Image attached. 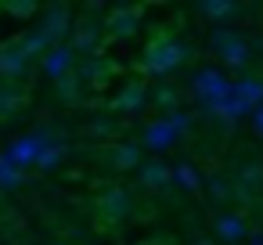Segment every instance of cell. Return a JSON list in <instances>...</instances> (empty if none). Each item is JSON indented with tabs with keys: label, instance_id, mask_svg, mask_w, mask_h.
Wrapping results in <instances>:
<instances>
[{
	"label": "cell",
	"instance_id": "cell-33",
	"mask_svg": "<svg viewBox=\"0 0 263 245\" xmlns=\"http://www.w3.org/2000/svg\"><path fill=\"white\" fill-rule=\"evenodd\" d=\"M195 245H213V241H209V238H198V241H195Z\"/></svg>",
	"mask_w": 263,
	"mask_h": 245
},
{
	"label": "cell",
	"instance_id": "cell-2",
	"mask_svg": "<svg viewBox=\"0 0 263 245\" xmlns=\"http://www.w3.org/2000/svg\"><path fill=\"white\" fill-rule=\"evenodd\" d=\"M191 90H195V98L202 101V108L209 112L216 101H223L227 94H231V83H227V76L220 72V69H198L195 76H191Z\"/></svg>",
	"mask_w": 263,
	"mask_h": 245
},
{
	"label": "cell",
	"instance_id": "cell-31",
	"mask_svg": "<svg viewBox=\"0 0 263 245\" xmlns=\"http://www.w3.org/2000/svg\"><path fill=\"white\" fill-rule=\"evenodd\" d=\"M256 126H259V134H263V105H256Z\"/></svg>",
	"mask_w": 263,
	"mask_h": 245
},
{
	"label": "cell",
	"instance_id": "cell-23",
	"mask_svg": "<svg viewBox=\"0 0 263 245\" xmlns=\"http://www.w3.org/2000/svg\"><path fill=\"white\" fill-rule=\"evenodd\" d=\"M22 177H26L22 169H15L4 155H0V187H18V184H22Z\"/></svg>",
	"mask_w": 263,
	"mask_h": 245
},
{
	"label": "cell",
	"instance_id": "cell-17",
	"mask_svg": "<svg viewBox=\"0 0 263 245\" xmlns=\"http://www.w3.org/2000/svg\"><path fill=\"white\" fill-rule=\"evenodd\" d=\"M18 108H22V90L15 83H0V119L18 116Z\"/></svg>",
	"mask_w": 263,
	"mask_h": 245
},
{
	"label": "cell",
	"instance_id": "cell-15",
	"mask_svg": "<svg viewBox=\"0 0 263 245\" xmlns=\"http://www.w3.org/2000/svg\"><path fill=\"white\" fill-rule=\"evenodd\" d=\"M177 137H173V130L162 123V119H155L152 126H144V144L152 148V152H162V148H170Z\"/></svg>",
	"mask_w": 263,
	"mask_h": 245
},
{
	"label": "cell",
	"instance_id": "cell-20",
	"mask_svg": "<svg viewBox=\"0 0 263 245\" xmlns=\"http://www.w3.org/2000/svg\"><path fill=\"white\" fill-rule=\"evenodd\" d=\"M198 11H202L205 18H213V22H223V18L241 15V8H238V4H223V0H213V4H198Z\"/></svg>",
	"mask_w": 263,
	"mask_h": 245
},
{
	"label": "cell",
	"instance_id": "cell-10",
	"mask_svg": "<svg viewBox=\"0 0 263 245\" xmlns=\"http://www.w3.org/2000/svg\"><path fill=\"white\" fill-rule=\"evenodd\" d=\"M26 69H29V62L22 58V51H18L15 44H4V47H0V76H4L8 83L18 80V76H26Z\"/></svg>",
	"mask_w": 263,
	"mask_h": 245
},
{
	"label": "cell",
	"instance_id": "cell-8",
	"mask_svg": "<svg viewBox=\"0 0 263 245\" xmlns=\"http://www.w3.org/2000/svg\"><path fill=\"white\" fill-rule=\"evenodd\" d=\"M108 72H112V62H108L105 54H90V58H83V62L72 69V76H76L80 83H105Z\"/></svg>",
	"mask_w": 263,
	"mask_h": 245
},
{
	"label": "cell",
	"instance_id": "cell-30",
	"mask_svg": "<svg viewBox=\"0 0 263 245\" xmlns=\"http://www.w3.org/2000/svg\"><path fill=\"white\" fill-rule=\"evenodd\" d=\"M90 134L105 137V134H112V123H105V119H94V123H90Z\"/></svg>",
	"mask_w": 263,
	"mask_h": 245
},
{
	"label": "cell",
	"instance_id": "cell-7",
	"mask_svg": "<svg viewBox=\"0 0 263 245\" xmlns=\"http://www.w3.org/2000/svg\"><path fill=\"white\" fill-rule=\"evenodd\" d=\"M105 26H108V33H112L116 40H126V36H134V33L141 29V8H116V11L105 18Z\"/></svg>",
	"mask_w": 263,
	"mask_h": 245
},
{
	"label": "cell",
	"instance_id": "cell-12",
	"mask_svg": "<svg viewBox=\"0 0 263 245\" xmlns=\"http://www.w3.org/2000/svg\"><path fill=\"white\" fill-rule=\"evenodd\" d=\"M15 47L22 51V58H26V62H33V58H44V54H47V51H51L54 44H51V40H47V36H44L40 29H33V33L18 36V40H15Z\"/></svg>",
	"mask_w": 263,
	"mask_h": 245
},
{
	"label": "cell",
	"instance_id": "cell-1",
	"mask_svg": "<svg viewBox=\"0 0 263 245\" xmlns=\"http://www.w3.org/2000/svg\"><path fill=\"white\" fill-rule=\"evenodd\" d=\"M187 58H191V47L187 44H180L173 36H155L148 44V51H144V72L148 76H166V72H173Z\"/></svg>",
	"mask_w": 263,
	"mask_h": 245
},
{
	"label": "cell",
	"instance_id": "cell-29",
	"mask_svg": "<svg viewBox=\"0 0 263 245\" xmlns=\"http://www.w3.org/2000/svg\"><path fill=\"white\" fill-rule=\"evenodd\" d=\"M155 101H159L162 108H173V105H177V90H170V87H162V90L155 94Z\"/></svg>",
	"mask_w": 263,
	"mask_h": 245
},
{
	"label": "cell",
	"instance_id": "cell-18",
	"mask_svg": "<svg viewBox=\"0 0 263 245\" xmlns=\"http://www.w3.org/2000/svg\"><path fill=\"white\" fill-rule=\"evenodd\" d=\"M112 166L116 169H137L141 166V152H137V144H116L112 148Z\"/></svg>",
	"mask_w": 263,
	"mask_h": 245
},
{
	"label": "cell",
	"instance_id": "cell-24",
	"mask_svg": "<svg viewBox=\"0 0 263 245\" xmlns=\"http://www.w3.org/2000/svg\"><path fill=\"white\" fill-rule=\"evenodd\" d=\"M234 36H238L234 29H227V26H216V29L209 33V47H213V51L220 54V51H223V47H227V44H231Z\"/></svg>",
	"mask_w": 263,
	"mask_h": 245
},
{
	"label": "cell",
	"instance_id": "cell-26",
	"mask_svg": "<svg viewBox=\"0 0 263 245\" xmlns=\"http://www.w3.org/2000/svg\"><path fill=\"white\" fill-rule=\"evenodd\" d=\"M170 180H177L180 187H198V173H195L191 166H184V162H180V166L170 173Z\"/></svg>",
	"mask_w": 263,
	"mask_h": 245
},
{
	"label": "cell",
	"instance_id": "cell-32",
	"mask_svg": "<svg viewBox=\"0 0 263 245\" xmlns=\"http://www.w3.org/2000/svg\"><path fill=\"white\" fill-rule=\"evenodd\" d=\"M249 245H263V234H256V238H252V241H249Z\"/></svg>",
	"mask_w": 263,
	"mask_h": 245
},
{
	"label": "cell",
	"instance_id": "cell-25",
	"mask_svg": "<svg viewBox=\"0 0 263 245\" xmlns=\"http://www.w3.org/2000/svg\"><path fill=\"white\" fill-rule=\"evenodd\" d=\"M205 191H209V198H213V202L231 198V184H227L223 177H209V180H205Z\"/></svg>",
	"mask_w": 263,
	"mask_h": 245
},
{
	"label": "cell",
	"instance_id": "cell-11",
	"mask_svg": "<svg viewBox=\"0 0 263 245\" xmlns=\"http://www.w3.org/2000/svg\"><path fill=\"white\" fill-rule=\"evenodd\" d=\"M249 234V220L241 216V213H223L220 220H216V238H223V241H241Z\"/></svg>",
	"mask_w": 263,
	"mask_h": 245
},
{
	"label": "cell",
	"instance_id": "cell-21",
	"mask_svg": "<svg viewBox=\"0 0 263 245\" xmlns=\"http://www.w3.org/2000/svg\"><path fill=\"white\" fill-rule=\"evenodd\" d=\"M54 87H58V98H62V101H72V105L80 101V87H83V83H80L72 72L62 76V80H54Z\"/></svg>",
	"mask_w": 263,
	"mask_h": 245
},
{
	"label": "cell",
	"instance_id": "cell-9",
	"mask_svg": "<svg viewBox=\"0 0 263 245\" xmlns=\"http://www.w3.org/2000/svg\"><path fill=\"white\" fill-rule=\"evenodd\" d=\"M116 112H126V116H134V112H141L144 105H148V90H144V83H126L119 94H116Z\"/></svg>",
	"mask_w": 263,
	"mask_h": 245
},
{
	"label": "cell",
	"instance_id": "cell-19",
	"mask_svg": "<svg viewBox=\"0 0 263 245\" xmlns=\"http://www.w3.org/2000/svg\"><path fill=\"white\" fill-rule=\"evenodd\" d=\"M220 58H223V65H234V69H241L245 62H249V40H241V36H234L223 51H220Z\"/></svg>",
	"mask_w": 263,
	"mask_h": 245
},
{
	"label": "cell",
	"instance_id": "cell-5",
	"mask_svg": "<svg viewBox=\"0 0 263 245\" xmlns=\"http://www.w3.org/2000/svg\"><path fill=\"white\" fill-rule=\"evenodd\" d=\"M40 69H44V76H51V80L69 76V72L76 69V54H72V47H69V44H54V47L40 58Z\"/></svg>",
	"mask_w": 263,
	"mask_h": 245
},
{
	"label": "cell",
	"instance_id": "cell-22",
	"mask_svg": "<svg viewBox=\"0 0 263 245\" xmlns=\"http://www.w3.org/2000/svg\"><path fill=\"white\" fill-rule=\"evenodd\" d=\"M62 155H65V148H62V144H47V148L36 155V162H33V166H40V169H54V166L62 162Z\"/></svg>",
	"mask_w": 263,
	"mask_h": 245
},
{
	"label": "cell",
	"instance_id": "cell-14",
	"mask_svg": "<svg viewBox=\"0 0 263 245\" xmlns=\"http://www.w3.org/2000/svg\"><path fill=\"white\" fill-rule=\"evenodd\" d=\"M231 94L238 101H245L249 108H256V105H263V80L259 76H245V80L231 83Z\"/></svg>",
	"mask_w": 263,
	"mask_h": 245
},
{
	"label": "cell",
	"instance_id": "cell-6",
	"mask_svg": "<svg viewBox=\"0 0 263 245\" xmlns=\"http://www.w3.org/2000/svg\"><path fill=\"white\" fill-rule=\"evenodd\" d=\"M130 209H134V198H130V191L126 187H108L101 198H98V213L105 216V220H126L130 216Z\"/></svg>",
	"mask_w": 263,
	"mask_h": 245
},
{
	"label": "cell",
	"instance_id": "cell-4",
	"mask_svg": "<svg viewBox=\"0 0 263 245\" xmlns=\"http://www.w3.org/2000/svg\"><path fill=\"white\" fill-rule=\"evenodd\" d=\"M51 44H62V36H69V29H72V11L65 8V4H51L47 11H44V18H40V26H36Z\"/></svg>",
	"mask_w": 263,
	"mask_h": 245
},
{
	"label": "cell",
	"instance_id": "cell-28",
	"mask_svg": "<svg viewBox=\"0 0 263 245\" xmlns=\"http://www.w3.org/2000/svg\"><path fill=\"white\" fill-rule=\"evenodd\" d=\"M4 11H8V15H18V18H29V15H36V4L18 0V4H4Z\"/></svg>",
	"mask_w": 263,
	"mask_h": 245
},
{
	"label": "cell",
	"instance_id": "cell-3",
	"mask_svg": "<svg viewBox=\"0 0 263 245\" xmlns=\"http://www.w3.org/2000/svg\"><path fill=\"white\" fill-rule=\"evenodd\" d=\"M47 144H58V141H54V130H36V134L18 137V141L4 152V159H8L15 169H26V166H33V162H36V155H40Z\"/></svg>",
	"mask_w": 263,
	"mask_h": 245
},
{
	"label": "cell",
	"instance_id": "cell-13",
	"mask_svg": "<svg viewBox=\"0 0 263 245\" xmlns=\"http://www.w3.org/2000/svg\"><path fill=\"white\" fill-rule=\"evenodd\" d=\"M259 184H263V166H259V162L241 166L238 177H234V195H238V198H249L252 191H259Z\"/></svg>",
	"mask_w": 263,
	"mask_h": 245
},
{
	"label": "cell",
	"instance_id": "cell-27",
	"mask_svg": "<svg viewBox=\"0 0 263 245\" xmlns=\"http://www.w3.org/2000/svg\"><path fill=\"white\" fill-rule=\"evenodd\" d=\"M166 126L173 130V137H177V134H187V130H191V116H187V112H173Z\"/></svg>",
	"mask_w": 263,
	"mask_h": 245
},
{
	"label": "cell",
	"instance_id": "cell-16",
	"mask_svg": "<svg viewBox=\"0 0 263 245\" xmlns=\"http://www.w3.org/2000/svg\"><path fill=\"white\" fill-rule=\"evenodd\" d=\"M170 173H173V166H166L162 159H152V162L141 166V180H144L148 187H162V184L170 180Z\"/></svg>",
	"mask_w": 263,
	"mask_h": 245
}]
</instances>
